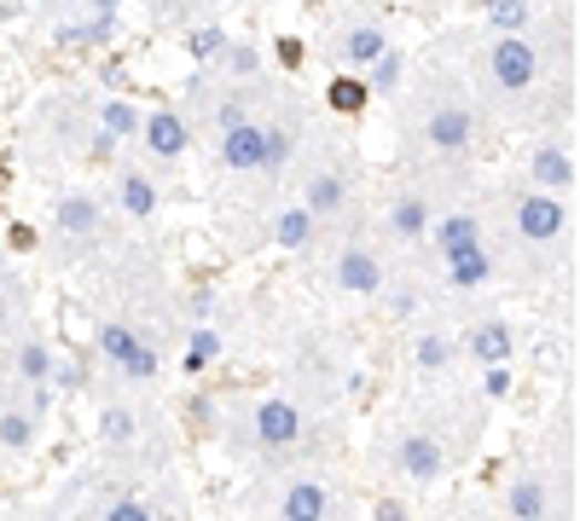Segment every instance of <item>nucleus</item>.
Wrapping results in <instances>:
<instances>
[{
	"instance_id": "nucleus-1",
	"label": "nucleus",
	"mask_w": 580,
	"mask_h": 521,
	"mask_svg": "<svg viewBox=\"0 0 580 521\" xmlns=\"http://www.w3.org/2000/svg\"><path fill=\"white\" fill-rule=\"evenodd\" d=\"M395 99H407L400 104V168L418 180L470 174L488 140V104L470 88V75H459L452 64H430Z\"/></svg>"
},
{
	"instance_id": "nucleus-2",
	"label": "nucleus",
	"mask_w": 580,
	"mask_h": 521,
	"mask_svg": "<svg viewBox=\"0 0 580 521\" xmlns=\"http://www.w3.org/2000/svg\"><path fill=\"white\" fill-rule=\"evenodd\" d=\"M488 244L499 255V267H511L522 278L558 273L574 255V203L528 186V180H511L488 203Z\"/></svg>"
},
{
	"instance_id": "nucleus-3",
	"label": "nucleus",
	"mask_w": 580,
	"mask_h": 521,
	"mask_svg": "<svg viewBox=\"0 0 580 521\" xmlns=\"http://www.w3.org/2000/svg\"><path fill=\"white\" fill-rule=\"evenodd\" d=\"M302 440H308V406L296 395H256L221 406V447L262 469L302 458Z\"/></svg>"
},
{
	"instance_id": "nucleus-4",
	"label": "nucleus",
	"mask_w": 580,
	"mask_h": 521,
	"mask_svg": "<svg viewBox=\"0 0 580 521\" xmlns=\"http://www.w3.org/2000/svg\"><path fill=\"white\" fill-rule=\"evenodd\" d=\"M93 435L122 469H163L169 463V423L151 411L145 395H134V388H122V382H111L105 395H99Z\"/></svg>"
},
{
	"instance_id": "nucleus-5",
	"label": "nucleus",
	"mask_w": 580,
	"mask_h": 521,
	"mask_svg": "<svg viewBox=\"0 0 580 521\" xmlns=\"http://www.w3.org/2000/svg\"><path fill=\"white\" fill-rule=\"evenodd\" d=\"M348 140H319L302 151V163H296V203L308 208V215L332 232L343 226L348 215H360V168H355V156L343 151Z\"/></svg>"
},
{
	"instance_id": "nucleus-6",
	"label": "nucleus",
	"mask_w": 580,
	"mask_h": 521,
	"mask_svg": "<svg viewBox=\"0 0 580 521\" xmlns=\"http://www.w3.org/2000/svg\"><path fill=\"white\" fill-rule=\"evenodd\" d=\"M116 238L111 232V197L99 186H64L53 197V226H47V260L53 267H82Z\"/></svg>"
},
{
	"instance_id": "nucleus-7",
	"label": "nucleus",
	"mask_w": 580,
	"mask_h": 521,
	"mask_svg": "<svg viewBox=\"0 0 580 521\" xmlns=\"http://www.w3.org/2000/svg\"><path fill=\"white\" fill-rule=\"evenodd\" d=\"M332 238V255H325V278L337 284L343 296H377V284L395 273V244L377 232L366 215H348L343 226L325 232Z\"/></svg>"
},
{
	"instance_id": "nucleus-8",
	"label": "nucleus",
	"mask_w": 580,
	"mask_h": 521,
	"mask_svg": "<svg viewBox=\"0 0 580 521\" xmlns=\"http://www.w3.org/2000/svg\"><path fill=\"white\" fill-rule=\"evenodd\" d=\"M256 504L279 521H332L343 510V492L337 481L314 463H279V469H262V487H256Z\"/></svg>"
},
{
	"instance_id": "nucleus-9",
	"label": "nucleus",
	"mask_w": 580,
	"mask_h": 521,
	"mask_svg": "<svg viewBox=\"0 0 580 521\" xmlns=\"http://www.w3.org/2000/svg\"><path fill=\"white\" fill-rule=\"evenodd\" d=\"M389 469L400 481H407L413 492H430L447 481V469H452V440L441 435L436 417H413L407 429H395L389 440Z\"/></svg>"
},
{
	"instance_id": "nucleus-10",
	"label": "nucleus",
	"mask_w": 580,
	"mask_h": 521,
	"mask_svg": "<svg viewBox=\"0 0 580 521\" xmlns=\"http://www.w3.org/2000/svg\"><path fill=\"white\" fill-rule=\"evenodd\" d=\"M441 186H452V180H418V174H407V180H400V186L389 192L377 232H384V238H389L395 249H424V238H430V221H436V208L452 197V192H441Z\"/></svg>"
},
{
	"instance_id": "nucleus-11",
	"label": "nucleus",
	"mask_w": 580,
	"mask_h": 521,
	"mask_svg": "<svg viewBox=\"0 0 580 521\" xmlns=\"http://www.w3.org/2000/svg\"><path fill=\"white\" fill-rule=\"evenodd\" d=\"M192 122L181 116V104H151V111L140 116V134H134V156L151 168V174H174V168H186V156H192Z\"/></svg>"
},
{
	"instance_id": "nucleus-12",
	"label": "nucleus",
	"mask_w": 580,
	"mask_h": 521,
	"mask_svg": "<svg viewBox=\"0 0 580 521\" xmlns=\"http://www.w3.org/2000/svg\"><path fill=\"white\" fill-rule=\"evenodd\" d=\"M30 127H47V163H59V156H82L88 151V134H93V93H53L47 104H35Z\"/></svg>"
},
{
	"instance_id": "nucleus-13",
	"label": "nucleus",
	"mask_w": 580,
	"mask_h": 521,
	"mask_svg": "<svg viewBox=\"0 0 580 521\" xmlns=\"http://www.w3.org/2000/svg\"><path fill=\"white\" fill-rule=\"evenodd\" d=\"M389 41H395V35H389V23L377 18V12H343L332 30H325L319 52H325V59H332L337 70H366Z\"/></svg>"
},
{
	"instance_id": "nucleus-14",
	"label": "nucleus",
	"mask_w": 580,
	"mask_h": 521,
	"mask_svg": "<svg viewBox=\"0 0 580 521\" xmlns=\"http://www.w3.org/2000/svg\"><path fill=\"white\" fill-rule=\"evenodd\" d=\"M522 180L540 192L574 197L580 192V156H574V134H540L522 156Z\"/></svg>"
},
{
	"instance_id": "nucleus-15",
	"label": "nucleus",
	"mask_w": 580,
	"mask_h": 521,
	"mask_svg": "<svg viewBox=\"0 0 580 521\" xmlns=\"http://www.w3.org/2000/svg\"><path fill=\"white\" fill-rule=\"evenodd\" d=\"M105 197H111L116 215H129V221H151V215L163 208V180L151 174L134 151H122L116 163H111V192H105Z\"/></svg>"
},
{
	"instance_id": "nucleus-16",
	"label": "nucleus",
	"mask_w": 580,
	"mask_h": 521,
	"mask_svg": "<svg viewBox=\"0 0 580 521\" xmlns=\"http://www.w3.org/2000/svg\"><path fill=\"white\" fill-rule=\"evenodd\" d=\"M262 104V99H256ZM262 156H267V127H262V111H250L238 122H226L215 134V163L233 174V180H262Z\"/></svg>"
},
{
	"instance_id": "nucleus-17",
	"label": "nucleus",
	"mask_w": 580,
	"mask_h": 521,
	"mask_svg": "<svg viewBox=\"0 0 580 521\" xmlns=\"http://www.w3.org/2000/svg\"><path fill=\"white\" fill-rule=\"evenodd\" d=\"M256 238H262V244H279L285 255H314V249L325 244V226L291 197V203H267V208H262Z\"/></svg>"
},
{
	"instance_id": "nucleus-18",
	"label": "nucleus",
	"mask_w": 580,
	"mask_h": 521,
	"mask_svg": "<svg viewBox=\"0 0 580 521\" xmlns=\"http://www.w3.org/2000/svg\"><path fill=\"white\" fill-rule=\"evenodd\" d=\"M499 255L493 244H476V249H459V255H441V290L452 302H465V296H482L488 284H499Z\"/></svg>"
},
{
	"instance_id": "nucleus-19",
	"label": "nucleus",
	"mask_w": 580,
	"mask_h": 521,
	"mask_svg": "<svg viewBox=\"0 0 580 521\" xmlns=\"http://www.w3.org/2000/svg\"><path fill=\"white\" fill-rule=\"evenodd\" d=\"M517 325L506 313H482V319H465V336H459V354L476 359V365H493V359H511L517 365Z\"/></svg>"
},
{
	"instance_id": "nucleus-20",
	"label": "nucleus",
	"mask_w": 580,
	"mask_h": 521,
	"mask_svg": "<svg viewBox=\"0 0 580 521\" xmlns=\"http://www.w3.org/2000/svg\"><path fill=\"white\" fill-rule=\"evenodd\" d=\"M116 18L122 12H64V18H47V35H53L59 52H99L116 41Z\"/></svg>"
},
{
	"instance_id": "nucleus-21",
	"label": "nucleus",
	"mask_w": 580,
	"mask_h": 521,
	"mask_svg": "<svg viewBox=\"0 0 580 521\" xmlns=\"http://www.w3.org/2000/svg\"><path fill=\"white\" fill-rule=\"evenodd\" d=\"M499 504H506V515H517V521H540V515L558 510V487H551L546 469H517L506 481V492H499Z\"/></svg>"
},
{
	"instance_id": "nucleus-22",
	"label": "nucleus",
	"mask_w": 580,
	"mask_h": 521,
	"mask_svg": "<svg viewBox=\"0 0 580 521\" xmlns=\"http://www.w3.org/2000/svg\"><path fill=\"white\" fill-rule=\"evenodd\" d=\"M452 365H459V336L441 325H418L413 330V371L441 382V377H452Z\"/></svg>"
},
{
	"instance_id": "nucleus-23",
	"label": "nucleus",
	"mask_w": 580,
	"mask_h": 521,
	"mask_svg": "<svg viewBox=\"0 0 580 521\" xmlns=\"http://www.w3.org/2000/svg\"><path fill=\"white\" fill-rule=\"evenodd\" d=\"M35 440H41V423L30 417V406L18 400V382H7V395H0V458L35 452Z\"/></svg>"
},
{
	"instance_id": "nucleus-24",
	"label": "nucleus",
	"mask_w": 580,
	"mask_h": 521,
	"mask_svg": "<svg viewBox=\"0 0 580 521\" xmlns=\"http://www.w3.org/2000/svg\"><path fill=\"white\" fill-rule=\"evenodd\" d=\"M210 70H221L226 82H256V75H267V59H262V47H256V41L226 35V47L210 59Z\"/></svg>"
},
{
	"instance_id": "nucleus-25",
	"label": "nucleus",
	"mask_w": 580,
	"mask_h": 521,
	"mask_svg": "<svg viewBox=\"0 0 580 521\" xmlns=\"http://www.w3.org/2000/svg\"><path fill=\"white\" fill-rule=\"evenodd\" d=\"M424 273H389L384 284H377V302H384L389 319H418V307H424Z\"/></svg>"
},
{
	"instance_id": "nucleus-26",
	"label": "nucleus",
	"mask_w": 580,
	"mask_h": 521,
	"mask_svg": "<svg viewBox=\"0 0 580 521\" xmlns=\"http://www.w3.org/2000/svg\"><path fill=\"white\" fill-rule=\"evenodd\" d=\"M140 104L134 99H122V93H93V122L105 127V134H116L122 145H134V134H140Z\"/></svg>"
},
{
	"instance_id": "nucleus-27",
	"label": "nucleus",
	"mask_w": 580,
	"mask_h": 521,
	"mask_svg": "<svg viewBox=\"0 0 580 521\" xmlns=\"http://www.w3.org/2000/svg\"><path fill=\"white\" fill-rule=\"evenodd\" d=\"M186 377H197V371H210V365L221 359V348H226V336H221V325L215 319H186Z\"/></svg>"
},
{
	"instance_id": "nucleus-28",
	"label": "nucleus",
	"mask_w": 580,
	"mask_h": 521,
	"mask_svg": "<svg viewBox=\"0 0 580 521\" xmlns=\"http://www.w3.org/2000/svg\"><path fill=\"white\" fill-rule=\"evenodd\" d=\"M366 75V88H372V99H395L400 88H407V47H384V52H377V59L360 70Z\"/></svg>"
},
{
	"instance_id": "nucleus-29",
	"label": "nucleus",
	"mask_w": 580,
	"mask_h": 521,
	"mask_svg": "<svg viewBox=\"0 0 580 521\" xmlns=\"http://www.w3.org/2000/svg\"><path fill=\"white\" fill-rule=\"evenodd\" d=\"M366 104H372V88H366L360 70H337L332 82H325V111L332 116H360Z\"/></svg>"
},
{
	"instance_id": "nucleus-30",
	"label": "nucleus",
	"mask_w": 580,
	"mask_h": 521,
	"mask_svg": "<svg viewBox=\"0 0 580 521\" xmlns=\"http://www.w3.org/2000/svg\"><path fill=\"white\" fill-rule=\"evenodd\" d=\"M30 313H35V296H30V284H23L18 273L0 267V336H12L30 325Z\"/></svg>"
},
{
	"instance_id": "nucleus-31",
	"label": "nucleus",
	"mask_w": 580,
	"mask_h": 521,
	"mask_svg": "<svg viewBox=\"0 0 580 521\" xmlns=\"http://www.w3.org/2000/svg\"><path fill=\"white\" fill-rule=\"evenodd\" d=\"M181 47H186L192 64H210L215 52L226 47V23L210 18V12H204V18H186V23H181Z\"/></svg>"
},
{
	"instance_id": "nucleus-32",
	"label": "nucleus",
	"mask_w": 580,
	"mask_h": 521,
	"mask_svg": "<svg viewBox=\"0 0 580 521\" xmlns=\"http://www.w3.org/2000/svg\"><path fill=\"white\" fill-rule=\"evenodd\" d=\"M535 18H540L535 0H488V7H482V23H488L493 35H517V30H528Z\"/></svg>"
},
{
	"instance_id": "nucleus-33",
	"label": "nucleus",
	"mask_w": 580,
	"mask_h": 521,
	"mask_svg": "<svg viewBox=\"0 0 580 521\" xmlns=\"http://www.w3.org/2000/svg\"><path fill=\"white\" fill-rule=\"evenodd\" d=\"M59 388V395H88L93 388V377H88V365L75 359V354H53V377H47Z\"/></svg>"
},
{
	"instance_id": "nucleus-34",
	"label": "nucleus",
	"mask_w": 580,
	"mask_h": 521,
	"mask_svg": "<svg viewBox=\"0 0 580 521\" xmlns=\"http://www.w3.org/2000/svg\"><path fill=\"white\" fill-rule=\"evenodd\" d=\"M18 400L30 406V417L47 429V417H53V406H59V388L53 382H18Z\"/></svg>"
},
{
	"instance_id": "nucleus-35",
	"label": "nucleus",
	"mask_w": 580,
	"mask_h": 521,
	"mask_svg": "<svg viewBox=\"0 0 580 521\" xmlns=\"http://www.w3.org/2000/svg\"><path fill=\"white\" fill-rule=\"evenodd\" d=\"M511 388H517V377H511V359H493V365H482V400H488V406L511 400Z\"/></svg>"
},
{
	"instance_id": "nucleus-36",
	"label": "nucleus",
	"mask_w": 580,
	"mask_h": 521,
	"mask_svg": "<svg viewBox=\"0 0 580 521\" xmlns=\"http://www.w3.org/2000/svg\"><path fill=\"white\" fill-rule=\"evenodd\" d=\"M215 313V290H192L186 296V319H210Z\"/></svg>"
},
{
	"instance_id": "nucleus-37",
	"label": "nucleus",
	"mask_w": 580,
	"mask_h": 521,
	"mask_svg": "<svg viewBox=\"0 0 580 521\" xmlns=\"http://www.w3.org/2000/svg\"><path fill=\"white\" fill-rule=\"evenodd\" d=\"M273 52H279L285 70H302V41H296V35H279V47H273Z\"/></svg>"
},
{
	"instance_id": "nucleus-38",
	"label": "nucleus",
	"mask_w": 580,
	"mask_h": 521,
	"mask_svg": "<svg viewBox=\"0 0 580 521\" xmlns=\"http://www.w3.org/2000/svg\"><path fill=\"white\" fill-rule=\"evenodd\" d=\"M7 244H12V249H35V226H23V221H18V226L7 232Z\"/></svg>"
},
{
	"instance_id": "nucleus-39",
	"label": "nucleus",
	"mask_w": 580,
	"mask_h": 521,
	"mask_svg": "<svg viewBox=\"0 0 580 521\" xmlns=\"http://www.w3.org/2000/svg\"><path fill=\"white\" fill-rule=\"evenodd\" d=\"M377 515H384V521H400V515H407V504H400V499H384V504H377Z\"/></svg>"
}]
</instances>
